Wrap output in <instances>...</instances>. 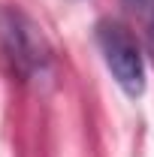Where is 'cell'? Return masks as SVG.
Listing matches in <instances>:
<instances>
[{
	"label": "cell",
	"instance_id": "cell-2",
	"mask_svg": "<svg viewBox=\"0 0 154 157\" xmlns=\"http://www.w3.org/2000/svg\"><path fill=\"white\" fill-rule=\"evenodd\" d=\"M97 45L106 70L112 73L115 85L127 97L145 94V58L136 36L121 21H100L97 24Z\"/></svg>",
	"mask_w": 154,
	"mask_h": 157
},
{
	"label": "cell",
	"instance_id": "cell-3",
	"mask_svg": "<svg viewBox=\"0 0 154 157\" xmlns=\"http://www.w3.org/2000/svg\"><path fill=\"white\" fill-rule=\"evenodd\" d=\"M124 3L142 18V24H145V39H148V48H151V55H154V0H124Z\"/></svg>",
	"mask_w": 154,
	"mask_h": 157
},
{
	"label": "cell",
	"instance_id": "cell-1",
	"mask_svg": "<svg viewBox=\"0 0 154 157\" xmlns=\"http://www.w3.org/2000/svg\"><path fill=\"white\" fill-rule=\"evenodd\" d=\"M0 48L9 60L12 73L24 82H37L52 73V52L39 27L18 9H3L0 12Z\"/></svg>",
	"mask_w": 154,
	"mask_h": 157
}]
</instances>
